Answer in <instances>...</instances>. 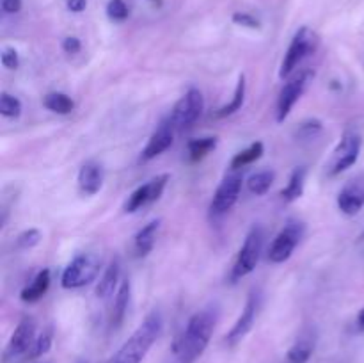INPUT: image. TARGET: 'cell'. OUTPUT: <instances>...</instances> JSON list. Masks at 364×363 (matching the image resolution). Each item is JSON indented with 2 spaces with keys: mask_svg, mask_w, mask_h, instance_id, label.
Instances as JSON below:
<instances>
[{
  "mask_svg": "<svg viewBox=\"0 0 364 363\" xmlns=\"http://www.w3.org/2000/svg\"><path fill=\"white\" fill-rule=\"evenodd\" d=\"M337 209L345 216H357L364 207V177L349 180L337 194Z\"/></svg>",
  "mask_w": 364,
  "mask_h": 363,
  "instance_id": "cell-14",
  "label": "cell"
},
{
  "mask_svg": "<svg viewBox=\"0 0 364 363\" xmlns=\"http://www.w3.org/2000/svg\"><path fill=\"white\" fill-rule=\"evenodd\" d=\"M318 132H322V121H320V120H307V121H304L302 125H300L297 135H299L300 139H313L314 135L318 134Z\"/></svg>",
  "mask_w": 364,
  "mask_h": 363,
  "instance_id": "cell-32",
  "label": "cell"
},
{
  "mask_svg": "<svg viewBox=\"0 0 364 363\" xmlns=\"http://www.w3.org/2000/svg\"><path fill=\"white\" fill-rule=\"evenodd\" d=\"M218 321V306L208 305L188 319L185 331L174 342L178 363H194L210 344L215 324Z\"/></svg>",
  "mask_w": 364,
  "mask_h": 363,
  "instance_id": "cell-1",
  "label": "cell"
},
{
  "mask_svg": "<svg viewBox=\"0 0 364 363\" xmlns=\"http://www.w3.org/2000/svg\"><path fill=\"white\" fill-rule=\"evenodd\" d=\"M318 45V39L314 36V32H311L307 27L299 29L293 39H291L290 47H288L286 54H284L283 62H281L279 70V78H290L291 74L297 70V66L314 52Z\"/></svg>",
  "mask_w": 364,
  "mask_h": 363,
  "instance_id": "cell-5",
  "label": "cell"
},
{
  "mask_svg": "<svg viewBox=\"0 0 364 363\" xmlns=\"http://www.w3.org/2000/svg\"><path fill=\"white\" fill-rule=\"evenodd\" d=\"M2 9L8 15H15L22 9V0H2Z\"/></svg>",
  "mask_w": 364,
  "mask_h": 363,
  "instance_id": "cell-36",
  "label": "cell"
},
{
  "mask_svg": "<svg viewBox=\"0 0 364 363\" xmlns=\"http://www.w3.org/2000/svg\"><path fill=\"white\" fill-rule=\"evenodd\" d=\"M119 278H121V262H119V259H114L111 263H108L107 269H105L100 282L96 283V289H94L96 296L105 299L108 298V296H112L114 292H118L115 289H119L118 287Z\"/></svg>",
  "mask_w": 364,
  "mask_h": 363,
  "instance_id": "cell-19",
  "label": "cell"
},
{
  "mask_svg": "<svg viewBox=\"0 0 364 363\" xmlns=\"http://www.w3.org/2000/svg\"><path fill=\"white\" fill-rule=\"evenodd\" d=\"M306 174H307V170L304 166L295 167V170L291 171L286 187L281 191V198H283V201L291 203V201L299 200V198L302 196L304 186H306Z\"/></svg>",
  "mask_w": 364,
  "mask_h": 363,
  "instance_id": "cell-22",
  "label": "cell"
},
{
  "mask_svg": "<svg viewBox=\"0 0 364 363\" xmlns=\"http://www.w3.org/2000/svg\"><path fill=\"white\" fill-rule=\"evenodd\" d=\"M66 4H68V9L71 13H82L88 8V0H68Z\"/></svg>",
  "mask_w": 364,
  "mask_h": 363,
  "instance_id": "cell-37",
  "label": "cell"
},
{
  "mask_svg": "<svg viewBox=\"0 0 364 363\" xmlns=\"http://www.w3.org/2000/svg\"><path fill=\"white\" fill-rule=\"evenodd\" d=\"M274 178H276V174H274V171H258V173L251 174L249 180H247V187H249V191L253 194H256V196H263V194H267L270 191V187H272L274 184Z\"/></svg>",
  "mask_w": 364,
  "mask_h": 363,
  "instance_id": "cell-27",
  "label": "cell"
},
{
  "mask_svg": "<svg viewBox=\"0 0 364 363\" xmlns=\"http://www.w3.org/2000/svg\"><path fill=\"white\" fill-rule=\"evenodd\" d=\"M43 105L50 112L61 114V116H66V114H69L75 109V102L66 93H61V91H54V93L46 95L43 98Z\"/></svg>",
  "mask_w": 364,
  "mask_h": 363,
  "instance_id": "cell-25",
  "label": "cell"
},
{
  "mask_svg": "<svg viewBox=\"0 0 364 363\" xmlns=\"http://www.w3.org/2000/svg\"><path fill=\"white\" fill-rule=\"evenodd\" d=\"M80 48H82L80 39L75 38V36H68V38L62 41V50H64L66 54H78Z\"/></svg>",
  "mask_w": 364,
  "mask_h": 363,
  "instance_id": "cell-35",
  "label": "cell"
},
{
  "mask_svg": "<svg viewBox=\"0 0 364 363\" xmlns=\"http://www.w3.org/2000/svg\"><path fill=\"white\" fill-rule=\"evenodd\" d=\"M261 305V296L258 290H253L249 294V298H247L246 306L241 310L240 317L237 319V322L233 324V328L227 331L226 335V344L227 345H237L247 333L253 329L254 322H256V317H258V310H260Z\"/></svg>",
  "mask_w": 364,
  "mask_h": 363,
  "instance_id": "cell-12",
  "label": "cell"
},
{
  "mask_svg": "<svg viewBox=\"0 0 364 363\" xmlns=\"http://www.w3.org/2000/svg\"><path fill=\"white\" fill-rule=\"evenodd\" d=\"M360 239H364V232H363V235H360Z\"/></svg>",
  "mask_w": 364,
  "mask_h": 363,
  "instance_id": "cell-40",
  "label": "cell"
},
{
  "mask_svg": "<svg viewBox=\"0 0 364 363\" xmlns=\"http://www.w3.org/2000/svg\"><path fill=\"white\" fill-rule=\"evenodd\" d=\"M360 146H363V139L356 132H345L342 135L340 143L336 144L330 157L329 164H327V173L329 177H337L349 167H352L357 163L360 153Z\"/></svg>",
  "mask_w": 364,
  "mask_h": 363,
  "instance_id": "cell-6",
  "label": "cell"
},
{
  "mask_svg": "<svg viewBox=\"0 0 364 363\" xmlns=\"http://www.w3.org/2000/svg\"><path fill=\"white\" fill-rule=\"evenodd\" d=\"M265 153V146L261 141H256V143H253L251 146H247L246 150H241L240 153L234 155L233 158H231V170H241V167L246 166H251V164H254L256 160H260L261 157H263Z\"/></svg>",
  "mask_w": 364,
  "mask_h": 363,
  "instance_id": "cell-23",
  "label": "cell"
},
{
  "mask_svg": "<svg viewBox=\"0 0 364 363\" xmlns=\"http://www.w3.org/2000/svg\"><path fill=\"white\" fill-rule=\"evenodd\" d=\"M162 326H164V321H162L160 312H151L142 321V324L132 333L130 338L121 345V349L115 352L111 363H141L151 349V345L160 336Z\"/></svg>",
  "mask_w": 364,
  "mask_h": 363,
  "instance_id": "cell-2",
  "label": "cell"
},
{
  "mask_svg": "<svg viewBox=\"0 0 364 363\" xmlns=\"http://www.w3.org/2000/svg\"><path fill=\"white\" fill-rule=\"evenodd\" d=\"M244 102H246V75H240L237 82V88H234L233 98H231L230 104L223 105V107L217 111V118H227L233 116L234 112L241 111L244 107Z\"/></svg>",
  "mask_w": 364,
  "mask_h": 363,
  "instance_id": "cell-24",
  "label": "cell"
},
{
  "mask_svg": "<svg viewBox=\"0 0 364 363\" xmlns=\"http://www.w3.org/2000/svg\"><path fill=\"white\" fill-rule=\"evenodd\" d=\"M107 16L114 22H123L128 18V6L125 0H111L107 4Z\"/></svg>",
  "mask_w": 364,
  "mask_h": 363,
  "instance_id": "cell-31",
  "label": "cell"
},
{
  "mask_svg": "<svg viewBox=\"0 0 364 363\" xmlns=\"http://www.w3.org/2000/svg\"><path fill=\"white\" fill-rule=\"evenodd\" d=\"M130 294H132V285L128 280H123L121 285H119L118 292L114 296V303H112L111 317H108V324L111 329H119L121 324L125 322V317H127L128 303H130Z\"/></svg>",
  "mask_w": 364,
  "mask_h": 363,
  "instance_id": "cell-18",
  "label": "cell"
},
{
  "mask_svg": "<svg viewBox=\"0 0 364 363\" xmlns=\"http://www.w3.org/2000/svg\"><path fill=\"white\" fill-rule=\"evenodd\" d=\"M102 259L96 253H82L75 256L71 262L66 266L64 273L61 276V285L64 289H80L94 282L96 276L100 275Z\"/></svg>",
  "mask_w": 364,
  "mask_h": 363,
  "instance_id": "cell-3",
  "label": "cell"
},
{
  "mask_svg": "<svg viewBox=\"0 0 364 363\" xmlns=\"http://www.w3.org/2000/svg\"><path fill=\"white\" fill-rule=\"evenodd\" d=\"M304 235V224L299 219H288L284 228L276 235L274 242L270 244L269 260L272 263H284L299 246Z\"/></svg>",
  "mask_w": 364,
  "mask_h": 363,
  "instance_id": "cell-8",
  "label": "cell"
},
{
  "mask_svg": "<svg viewBox=\"0 0 364 363\" xmlns=\"http://www.w3.org/2000/svg\"><path fill=\"white\" fill-rule=\"evenodd\" d=\"M357 328H359L360 331H364V308L360 310L359 315H357Z\"/></svg>",
  "mask_w": 364,
  "mask_h": 363,
  "instance_id": "cell-38",
  "label": "cell"
},
{
  "mask_svg": "<svg viewBox=\"0 0 364 363\" xmlns=\"http://www.w3.org/2000/svg\"><path fill=\"white\" fill-rule=\"evenodd\" d=\"M39 242H41V232L36 228L25 230V232L20 233L18 239H16V244H18V247H22V249H31V247L38 246Z\"/></svg>",
  "mask_w": 364,
  "mask_h": 363,
  "instance_id": "cell-30",
  "label": "cell"
},
{
  "mask_svg": "<svg viewBox=\"0 0 364 363\" xmlns=\"http://www.w3.org/2000/svg\"><path fill=\"white\" fill-rule=\"evenodd\" d=\"M48 287H50V270L43 269L36 275V278L32 280L31 285H27L22 290L20 298L25 303H36L45 296Z\"/></svg>",
  "mask_w": 364,
  "mask_h": 363,
  "instance_id": "cell-21",
  "label": "cell"
},
{
  "mask_svg": "<svg viewBox=\"0 0 364 363\" xmlns=\"http://www.w3.org/2000/svg\"><path fill=\"white\" fill-rule=\"evenodd\" d=\"M0 62H2V66L8 68V70H16L20 66L18 52L11 47H6L4 50H2V54H0Z\"/></svg>",
  "mask_w": 364,
  "mask_h": 363,
  "instance_id": "cell-33",
  "label": "cell"
},
{
  "mask_svg": "<svg viewBox=\"0 0 364 363\" xmlns=\"http://www.w3.org/2000/svg\"><path fill=\"white\" fill-rule=\"evenodd\" d=\"M233 22L237 25H241V27H247V29H260L261 27L260 20H258L256 16L249 15V13H234Z\"/></svg>",
  "mask_w": 364,
  "mask_h": 363,
  "instance_id": "cell-34",
  "label": "cell"
},
{
  "mask_svg": "<svg viewBox=\"0 0 364 363\" xmlns=\"http://www.w3.org/2000/svg\"><path fill=\"white\" fill-rule=\"evenodd\" d=\"M158 230H160V219L151 221L148 223L142 230H139V233L135 235L134 240V247L137 256H148L151 252H153L155 242H157V235Z\"/></svg>",
  "mask_w": 364,
  "mask_h": 363,
  "instance_id": "cell-20",
  "label": "cell"
},
{
  "mask_svg": "<svg viewBox=\"0 0 364 363\" xmlns=\"http://www.w3.org/2000/svg\"><path fill=\"white\" fill-rule=\"evenodd\" d=\"M80 363H85V362H80Z\"/></svg>",
  "mask_w": 364,
  "mask_h": 363,
  "instance_id": "cell-41",
  "label": "cell"
},
{
  "mask_svg": "<svg viewBox=\"0 0 364 363\" xmlns=\"http://www.w3.org/2000/svg\"><path fill=\"white\" fill-rule=\"evenodd\" d=\"M36 342V321L34 317L25 315L13 331L9 344L6 348V359L18 358V356L31 352Z\"/></svg>",
  "mask_w": 364,
  "mask_h": 363,
  "instance_id": "cell-13",
  "label": "cell"
},
{
  "mask_svg": "<svg viewBox=\"0 0 364 363\" xmlns=\"http://www.w3.org/2000/svg\"><path fill=\"white\" fill-rule=\"evenodd\" d=\"M204 111V98L200 89L190 88L183 97L178 100V104L174 105L173 112H171V123L174 125L176 130H185V128H190L192 125L196 123L201 118Z\"/></svg>",
  "mask_w": 364,
  "mask_h": 363,
  "instance_id": "cell-7",
  "label": "cell"
},
{
  "mask_svg": "<svg viewBox=\"0 0 364 363\" xmlns=\"http://www.w3.org/2000/svg\"><path fill=\"white\" fill-rule=\"evenodd\" d=\"M241 184L244 178L240 173L227 174L220 184H218L217 191H215L214 198L210 203V212L214 216H223V214L230 212L238 201V196L241 193Z\"/></svg>",
  "mask_w": 364,
  "mask_h": 363,
  "instance_id": "cell-9",
  "label": "cell"
},
{
  "mask_svg": "<svg viewBox=\"0 0 364 363\" xmlns=\"http://www.w3.org/2000/svg\"><path fill=\"white\" fill-rule=\"evenodd\" d=\"M263 242H265L263 228H261V226H253V228L249 230V233H247L244 244H241L240 252H238L231 278L240 280L244 278V276L251 275V273L256 269L258 262H260L261 252H263Z\"/></svg>",
  "mask_w": 364,
  "mask_h": 363,
  "instance_id": "cell-4",
  "label": "cell"
},
{
  "mask_svg": "<svg viewBox=\"0 0 364 363\" xmlns=\"http://www.w3.org/2000/svg\"><path fill=\"white\" fill-rule=\"evenodd\" d=\"M187 148H188V157H190L192 163H197V160L204 158L208 153H211V151L217 148V137L208 135V137L192 139L188 141Z\"/></svg>",
  "mask_w": 364,
  "mask_h": 363,
  "instance_id": "cell-26",
  "label": "cell"
},
{
  "mask_svg": "<svg viewBox=\"0 0 364 363\" xmlns=\"http://www.w3.org/2000/svg\"><path fill=\"white\" fill-rule=\"evenodd\" d=\"M174 130H176V128L171 123V120L162 121V123L158 125L157 130H155L153 134H151L150 139H148V144H146L144 150L141 151L139 160H141V163H150L155 157H158V155H162L165 150H169V148L173 146Z\"/></svg>",
  "mask_w": 364,
  "mask_h": 363,
  "instance_id": "cell-15",
  "label": "cell"
},
{
  "mask_svg": "<svg viewBox=\"0 0 364 363\" xmlns=\"http://www.w3.org/2000/svg\"><path fill=\"white\" fill-rule=\"evenodd\" d=\"M309 78H311V71H300L299 75H295V77L290 78V81L284 84V88L281 89L279 98H277V111H276L277 123H283V121L290 116L293 105L300 100V97H302L304 91H306Z\"/></svg>",
  "mask_w": 364,
  "mask_h": 363,
  "instance_id": "cell-10",
  "label": "cell"
},
{
  "mask_svg": "<svg viewBox=\"0 0 364 363\" xmlns=\"http://www.w3.org/2000/svg\"><path fill=\"white\" fill-rule=\"evenodd\" d=\"M50 348H52V331L50 329H46V331H43L41 335L36 338V342H34V345H32L29 356H31L32 359L39 358V356H43L45 352L50 351Z\"/></svg>",
  "mask_w": 364,
  "mask_h": 363,
  "instance_id": "cell-29",
  "label": "cell"
},
{
  "mask_svg": "<svg viewBox=\"0 0 364 363\" xmlns=\"http://www.w3.org/2000/svg\"><path fill=\"white\" fill-rule=\"evenodd\" d=\"M151 2H153V4H157V6H162V0H151Z\"/></svg>",
  "mask_w": 364,
  "mask_h": 363,
  "instance_id": "cell-39",
  "label": "cell"
},
{
  "mask_svg": "<svg viewBox=\"0 0 364 363\" xmlns=\"http://www.w3.org/2000/svg\"><path fill=\"white\" fill-rule=\"evenodd\" d=\"M104 186V166L96 160H88L78 171V189L85 196H94Z\"/></svg>",
  "mask_w": 364,
  "mask_h": 363,
  "instance_id": "cell-16",
  "label": "cell"
},
{
  "mask_svg": "<svg viewBox=\"0 0 364 363\" xmlns=\"http://www.w3.org/2000/svg\"><path fill=\"white\" fill-rule=\"evenodd\" d=\"M169 182V174H158L155 177L153 180L146 182L144 186L137 187L134 193L128 196V200L125 201V207L123 210L127 214H134L137 210H141L142 207L150 205L153 201L160 200L162 193H164L165 186H167Z\"/></svg>",
  "mask_w": 364,
  "mask_h": 363,
  "instance_id": "cell-11",
  "label": "cell"
},
{
  "mask_svg": "<svg viewBox=\"0 0 364 363\" xmlns=\"http://www.w3.org/2000/svg\"><path fill=\"white\" fill-rule=\"evenodd\" d=\"M316 345V333L313 328H306L300 331L297 340L293 342L286 352V363H307Z\"/></svg>",
  "mask_w": 364,
  "mask_h": 363,
  "instance_id": "cell-17",
  "label": "cell"
},
{
  "mask_svg": "<svg viewBox=\"0 0 364 363\" xmlns=\"http://www.w3.org/2000/svg\"><path fill=\"white\" fill-rule=\"evenodd\" d=\"M0 114L4 118H9V120H15L22 114V102L4 91L0 95Z\"/></svg>",
  "mask_w": 364,
  "mask_h": 363,
  "instance_id": "cell-28",
  "label": "cell"
}]
</instances>
